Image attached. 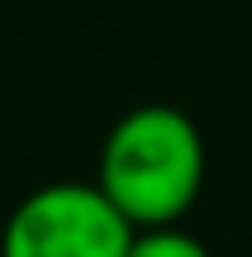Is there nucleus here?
<instances>
[{
  "label": "nucleus",
  "instance_id": "obj_1",
  "mask_svg": "<svg viewBox=\"0 0 252 257\" xmlns=\"http://www.w3.org/2000/svg\"><path fill=\"white\" fill-rule=\"evenodd\" d=\"M205 134L176 105H133L110 124L95 157V186L138 229L181 224L205 191Z\"/></svg>",
  "mask_w": 252,
  "mask_h": 257
},
{
  "label": "nucleus",
  "instance_id": "obj_2",
  "mask_svg": "<svg viewBox=\"0 0 252 257\" xmlns=\"http://www.w3.org/2000/svg\"><path fill=\"white\" fill-rule=\"evenodd\" d=\"M138 224L95 181H48L10 210L0 257H129Z\"/></svg>",
  "mask_w": 252,
  "mask_h": 257
},
{
  "label": "nucleus",
  "instance_id": "obj_3",
  "mask_svg": "<svg viewBox=\"0 0 252 257\" xmlns=\"http://www.w3.org/2000/svg\"><path fill=\"white\" fill-rule=\"evenodd\" d=\"M129 257H214L195 233H186L181 224H157V229H138L133 233Z\"/></svg>",
  "mask_w": 252,
  "mask_h": 257
}]
</instances>
